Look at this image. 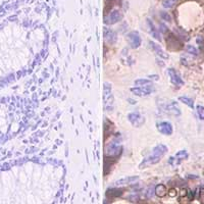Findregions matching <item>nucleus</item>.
Segmentation results:
<instances>
[{"label": "nucleus", "instance_id": "f8f14e48", "mask_svg": "<svg viewBox=\"0 0 204 204\" xmlns=\"http://www.w3.org/2000/svg\"><path fill=\"white\" fill-rule=\"evenodd\" d=\"M150 46L153 48V50H154L155 52H156V54L159 55L160 57L166 58V59L169 58V54H166V53L161 49V47L159 46V45H157L156 43H154V42H150Z\"/></svg>", "mask_w": 204, "mask_h": 204}, {"label": "nucleus", "instance_id": "9b49d317", "mask_svg": "<svg viewBox=\"0 0 204 204\" xmlns=\"http://www.w3.org/2000/svg\"><path fill=\"white\" fill-rule=\"evenodd\" d=\"M139 178L138 177H128V178H124L122 180H118V182H115L116 186H122V185H130L133 183L137 182Z\"/></svg>", "mask_w": 204, "mask_h": 204}, {"label": "nucleus", "instance_id": "ddd939ff", "mask_svg": "<svg viewBox=\"0 0 204 204\" xmlns=\"http://www.w3.org/2000/svg\"><path fill=\"white\" fill-rule=\"evenodd\" d=\"M155 194L157 195L158 197H164L167 194V189L164 185L162 184H159L157 185L156 187H155Z\"/></svg>", "mask_w": 204, "mask_h": 204}, {"label": "nucleus", "instance_id": "0eeeda50", "mask_svg": "<svg viewBox=\"0 0 204 204\" xmlns=\"http://www.w3.org/2000/svg\"><path fill=\"white\" fill-rule=\"evenodd\" d=\"M167 73H169L170 81H172V83L173 84V85H176V86H183L184 85V81L182 80V78L180 77V75L177 73L173 68H169V70H167Z\"/></svg>", "mask_w": 204, "mask_h": 204}, {"label": "nucleus", "instance_id": "f257e3e1", "mask_svg": "<svg viewBox=\"0 0 204 204\" xmlns=\"http://www.w3.org/2000/svg\"><path fill=\"white\" fill-rule=\"evenodd\" d=\"M167 152V147L163 144H159L153 149L152 154L143 160V162L140 164V169H145L147 166H150L152 164L159 162V160L163 157V155Z\"/></svg>", "mask_w": 204, "mask_h": 204}, {"label": "nucleus", "instance_id": "2eb2a0df", "mask_svg": "<svg viewBox=\"0 0 204 204\" xmlns=\"http://www.w3.org/2000/svg\"><path fill=\"white\" fill-rule=\"evenodd\" d=\"M166 109H167V111H169V112L173 113V115H179L180 113H181V111H180V109H179V107L177 106L175 103H170L169 105H167Z\"/></svg>", "mask_w": 204, "mask_h": 204}, {"label": "nucleus", "instance_id": "dca6fc26", "mask_svg": "<svg viewBox=\"0 0 204 204\" xmlns=\"http://www.w3.org/2000/svg\"><path fill=\"white\" fill-rule=\"evenodd\" d=\"M175 158H176V159H178V161L180 162L181 160L188 158V153H187V151H186V150H181V151H179V152L176 154Z\"/></svg>", "mask_w": 204, "mask_h": 204}, {"label": "nucleus", "instance_id": "4be33fe9", "mask_svg": "<svg viewBox=\"0 0 204 204\" xmlns=\"http://www.w3.org/2000/svg\"><path fill=\"white\" fill-rule=\"evenodd\" d=\"M149 84H150V81L149 80H145V79H140V80L135 81V85H137V86L149 85Z\"/></svg>", "mask_w": 204, "mask_h": 204}, {"label": "nucleus", "instance_id": "f03ea898", "mask_svg": "<svg viewBox=\"0 0 204 204\" xmlns=\"http://www.w3.org/2000/svg\"><path fill=\"white\" fill-rule=\"evenodd\" d=\"M122 152V146L118 145V143L113 142L110 143L105 149V156L109 157H118Z\"/></svg>", "mask_w": 204, "mask_h": 204}, {"label": "nucleus", "instance_id": "20e7f679", "mask_svg": "<svg viewBox=\"0 0 204 204\" xmlns=\"http://www.w3.org/2000/svg\"><path fill=\"white\" fill-rule=\"evenodd\" d=\"M129 121L132 125L134 126V127H137V128H140L141 126H142L144 122H145V118H143L142 115H140L138 112H133V113H130L128 116Z\"/></svg>", "mask_w": 204, "mask_h": 204}, {"label": "nucleus", "instance_id": "393cba45", "mask_svg": "<svg viewBox=\"0 0 204 204\" xmlns=\"http://www.w3.org/2000/svg\"><path fill=\"white\" fill-rule=\"evenodd\" d=\"M187 194H188L187 189H182V190H181V196H182V197L187 196Z\"/></svg>", "mask_w": 204, "mask_h": 204}, {"label": "nucleus", "instance_id": "423d86ee", "mask_svg": "<svg viewBox=\"0 0 204 204\" xmlns=\"http://www.w3.org/2000/svg\"><path fill=\"white\" fill-rule=\"evenodd\" d=\"M152 86L147 85V86H143V87H137V88H132L131 91L132 93H134L135 95L137 96H146L150 94L152 92Z\"/></svg>", "mask_w": 204, "mask_h": 204}, {"label": "nucleus", "instance_id": "9d476101", "mask_svg": "<svg viewBox=\"0 0 204 204\" xmlns=\"http://www.w3.org/2000/svg\"><path fill=\"white\" fill-rule=\"evenodd\" d=\"M104 38H105V41L109 44L115 43L116 41V34L115 32H113L112 30L105 29L104 30Z\"/></svg>", "mask_w": 204, "mask_h": 204}, {"label": "nucleus", "instance_id": "39448f33", "mask_svg": "<svg viewBox=\"0 0 204 204\" xmlns=\"http://www.w3.org/2000/svg\"><path fill=\"white\" fill-rule=\"evenodd\" d=\"M166 44L169 50H179L182 48V44L173 34H169L166 37Z\"/></svg>", "mask_w": 204, "mask_h": 204}, {"label": "nucleus", "instance_id": "1a4fd4ad", "mask_svg": "<svg viewBox=\"0 0 204 204\" xmlns=\"http://www.w3.org/2000/svg\"><path fill=\"white\" fill-rule=\"evenodd\" d=\"M158 131L163 135H172L173 134V126L170 122H162L157 126Z\"/></svg>", "mask_w": 204, "mask_h": 204}, {"label": "nucleus", "instance_id": "aec40b11", "mask_svg": "<svg viewBox=\"0 0 204 204\" xmlns=\"http://www.w3.org/2000/svg\"><path fill=\"white\" fill-rule=\"evenodd\" d=\"M186 50H187V52L190 53V54H193L195 56L198 55V50L194 46H192V45H188V46L186 47Z\"/></svg>", "mask_w": 204, "mask_h": 204}, {"label": "nucleus", "instance_id": "7ed1b4c3", "mask_svg": "<svg viewBox=\"0 0 204 204\" xmlns=\"http://www.w3.org/2000/svg\"><path fill=\"white\" fill-rule=\"evenodd\" d=\"M128 41L132 48L136 49L141 45V37L138 32H131L128 34Z\"/></svg>", "mask_w": 204, "mask_h": 204}, {"label": "nucleus", "instance_id": "6ab92c4d", "mask_svg": "<svg viewBox=\"0 0 204 204\" xmlns=\"http://www.w3.org/2000/svg\"><path fill=\"white\" fill-rule=\"evenodd\" d=\"M148 24H149V27L151 28V34H152V36L154 37L155 39H157V40H160V36H159V34L157 33V31H156V29L154 28V26H153V24L150 22V20H148Z\"/></svg>", "mask_w": 204, "mask_h": 204}, {"label": "nucleus", "instance_id": "b1692460", "mask_svg": "<svg viewBox=\"0 0 204 204\" xmlns=\"http://www.w3.org/2000/svg\"><path fill=\"white\" fill-rule=\"evenodd\" d=\"M161 16H162L164 20H169V22H170V16H169V14H166V13H163V11L161 13Z\"/></svg>", "mask_w": 204, "mask_h": 204}, {"label": "nucleus", "instance_id": "4468645a", "mask_svg": "<svg viewBox=\"0 0 204 204\" xmlns=\"http://www.w3.org/2000/svg\"><path fill=\"white\" fill-rule=\"evenodd\" d=\"M122 194V189H110V190L107 191L106 195L110 198H115V197H118L121 196Z\"/></svg>", "mask_w": 204, "mask_h": 204}, {"label": "nucleus", "instance_id": "a211bd4d", "mask_svg": "<svg viewBox=\"0 0 204 204\" xmlns=\"http://www.w3.org/2000/svg\"><path fill=\"white\" fill-rule=\"evenodd\" d=\"M179 100L183 102V103H185L186 105H188L189 107H191V108H193L194 107V103H193V100L188 97H180Z\"/></svg>", "mask_w": 204, "mask_h": 204}, {"label": "nucleus", "instance_id": "f3484780", "mask_svg": "<svg viewBox=\"0 0 204 204\" xmlns=\"http://www.w3.org/2000/svg\"><path fill=\"white\" fill-rule=\"evenodd\" d=\"M180 0H163V7L166 8H172L178 3Z\"/></svg>", "mask_w": 204, "mask_h": 204}, {"label": "nucleus", "instance_id": "5701e85b", "mask_svg": "<svg viewBox=\"0 0 204 204\" xmlns=\"http://www.w3.org/2000/svg\"><path fill=\"white\" fill-rule=\"evenodd\" d=\"M167 194H169L170 197H175L177 195V190L176 189H170V190L167 192Z\"/></svg>", "mask_w": 204, "mask_h": 204}, {"label": "nucleus", "instance_id": "412c9836", "mask_svg": "<svg viewBox=\"0 0 204 204\" xmlns=\"http://www.w3.org/2000/svg\"><path fill=\"white\" fill-rule=\"evenodd\" d=\"M197 113H198V116H199V118L203 119V121H204V107L203 106H201V105L197 106Z\"/></svg>", "mask_w": 204, "mask_h": 204}, {"label": "nucleus", "instance_id": "6e6552de", "mask_svg": "<svg viewBox=\"0 0 204 204\" xmlns=\"http://www.w3.org/2000/svg\"><path fill=\"white\" fill-rule=\"evenodd\" d=\"M122 19V14L119 10H113L110 13V14L108 16V17H106L105 23L107 25H113V24H116L118 22H119Z\"/></svg>", "mask_w": 204, "mask_h": 204}]
</instances>
